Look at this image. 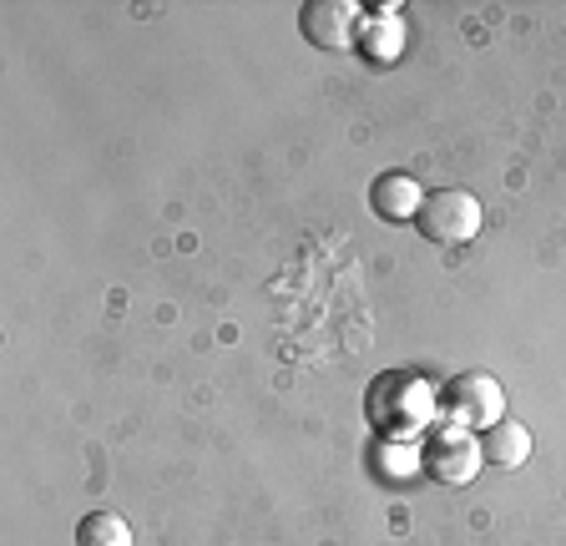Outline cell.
I'll list each match as a JSON object with an SVG mask.
<instances>
[{
  "label": "cell",
  "mask_w": 566,
  "mask_h": 546,
  "mask_svg": "<svg viewBox=\"0 0 566 546\" xmlns=\"http://www.w3.org/2000/svg\"><path fill=\"white\" fill-rule=\"evenodd\" d=\"M359 46H365L369 61H379V66H389V61L405 51V21L395 11H379V15H365V25H359Z\"/></svg>",
  "instance_id": "obj_7"
},
{
  "label": "cell",
  "mask_w": 566,
  "mask_h": 546,
  "mask_svg": "<svg viewBox=\"0 0 566 546\" xmlns=\"http://www.w3.org/2000/svg\"><path fill=\"white\" fill-rule=\"evenodd\" d=\"M485 461L501 465V471H516V465L531 461V430L516 426V420H501V426L485 430Z\"/></svg>",
  "instance_id": "obj_8"
},
{
  "label": "cell",
  "mask_w": 566,
  "mask_h": 546,
  "mask_svg": "<svg viewBox=\"0 0 566 546\" xmlns=\"http://www.w3.org/2000/svg\"><path fill=\"white\" fill-rule=\"evenodd\" d=\"M298 25H304V41L318 51H349L359 41V25H365V11L354 0H308L298 11Z\"/></svg>",
  "instance_id": "obj_5"
},
{
  "label": "cell",
  "mask_w": 566,
  "mask_h": 546,
  "mask_svg": "<svg viewBox=\"0 0 566 546\" xmlns=\"http://www.w3.org/2000/svg\"><path fill=\"white\" fill-rule=\"evenodd\" d=\"M365 416L379 440L410 445V440L436 420V390H430V380L415 375V369H385V375H375V385H369V395H365Z\"/></svg>",
  "instance_id": "obj_1"
},
{
  "label": "cell",
  "mask_w": 566,
  "mask_h": 546,
  "mask_svg": "<svg viewBox=\"0 0 566 546\" xmlns=\"http://www.w3.org/2000/svg\"><path fill=\"white\" fill-rule=\"evenodd\" d=\"M369 208H375L385 223H415L424 208V188L410 172H385V178L369 188Z\"/></svg>",
  "instance_id": "obj_6"
},
{
  "label": "cell",
  "mask_w": 566,
  "mask_h": 546,
  "mask_svg": "<svg viewBox=\"0 0 566 546\" xmlns=\"http://www.w3.org/2000/svg\"><path fill=\"white\" fill-rule=\"evenodd\" d=\"M76 546H132V526L117 511H92L76 522Z\"/></svg>",
  "instance_id": "obj_9"
},
{
  "label": "cell",
  "mask_w": 566,
  "mask_h": 546,
  "mask_svg": "<svg viewBox=\"0 0 566 546\" xmlns=\"http://www.w3.org/2000/svg\"><path fill=\"white\" fill-rule=\"evenodd\" d=\"M446 410H450V420H455V426H465V430H491V426H501V420H506V390H501V380H495V375L471 369V375L450 380Z\"/></svg>",
  "instance_id": "obj_4"
},
{
  "label": "cell",
  "mask_w": 566,
  "mask_h": 546,
  "mask_svg": "<svg viewBox=\"0 0 566 546\" xmlns=\"http://www.w3.org/2000/svg\"><path fill=\"white\" fill-rule=\"evenodd\" d=\"M420 465L436 475L440 486H471L475 475H481V465H485V445H481L475 430L446 420L440 430H430V445H424Z\"/></svg>",
  "instance_id": "obj_3"
},
{
  "label": "cell",
  "mask_w": 566,
  "mask_h": 546,
  "mask_svg": "<svg viewBox=\"0 0 566 546\" xmlns=\"http://www.w3.org/2000/svg\"><path fill=\"white\" fill-rule=\"evenodd\" d=\"M481 223H485L481 202H475V192H465V188L424 192V208H420V218H415V228H420L430 243H440V249L471 243V238L481 233Z\"/></svg>",
  "instance_id": "obj_2"
}]
</instances>
